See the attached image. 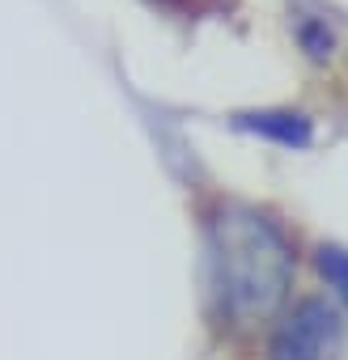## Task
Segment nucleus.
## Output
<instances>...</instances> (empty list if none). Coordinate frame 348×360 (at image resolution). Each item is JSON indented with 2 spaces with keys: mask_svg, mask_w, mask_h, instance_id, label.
<instances>
[{
  "mask_svg": "<svg viewBox=\"0 0 348 360\" xmlns=\"http://www.w3.org/2000/svg\"><path fill=\"white\" fill-rule=\"evenodd\" d=\"M293 238L255 204H221L209 217V288L230 326L268 322L293 288Z\"/></svg>",
  "mask_w": 348,
  "mask_h": 360,
  "instance_id": "obj_1",
  "label": "nucleus"
},
{
  "mask_svg": "<svg viewBox=\"0 0 348 360\" xmlns=\"http://www.w3.org/2000/svg\"><path fill=\"white\" fill-rule=\"evenodd\" d=\"M344 322L340 314L310 297L302 301L272 335V347H268V360H340L344 356Z\"/></svg>",
  "mask_w": 348,
  "mask_h": 360,
  "instance_id": "obj_2",
  "label": "nucleus"
},
{
  "mask_svg": "<svg viewBox=\"0 0 348 360\" xmlns=\"http://www.w3.org/2000/svg\"><path fill=\"white\" fill-rule=\"evenodd\" d=\"M234 127L276 140L280 148H310L314 140V127L302 110H247V115H234Z\"/></svg>",
  "mask_w": 348,
  "mask_h": 360,
  "instance_id": "obj_3",
  "label": "nucleus"
},
{
  "mask_svg": "<svg viewBox=\"0 0 348 360\" xmlns=\"http://www.w3.org/2000/svg\"><path fill=\"white\" fill-rule=\"evenodd\" d=\"M314 267H318V276L335 288V297L348 305V250H344V246H318Z\"/></svg>",
  "mask_w": 348,
  "mask_h": 360,
  "instance_id": "obj_4",
  "label": "nucleus"
},
{
  "mask_svg": "<svg viewBox=\"0 0 348 360\" xmlns=\"http://www.w3.org/2000/svg\"><path fill=\"white\" fill-rule=\"evenodd\" d=\"M297 39H302V47H306L310 60L331 56V43H335V34H331L323 22H314V18H297Z\"/></svg>",
  "mask_w": 348,
  "mask_h": 360,
  "instance_id": "obj_5",
  "label": "nucleus"
}]
</instances>
